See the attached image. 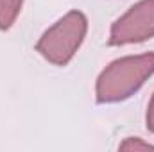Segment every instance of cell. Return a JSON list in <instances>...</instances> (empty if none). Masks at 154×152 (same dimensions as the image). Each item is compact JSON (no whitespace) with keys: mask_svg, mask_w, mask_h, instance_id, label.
Returning a JSON list of instances; mask_svg holds the SVG:
<instances>
[{"mask_svg":"<svg viewBox=\"0 0 154 152\" xmlns=\"http://www.w3.org/2000/svg\"><path fill=\"white\" fill-rule=\"evenodd\" d=\"M154 75V52L125 56L109 63L97 79L95 97L99 104H115L133 97Z\"/></svg>","mask_w":154,"mask_h":152,"instance_id":"cell-1","label":"cell"},{"mask_svg":"<svg viewBox=\"0 0 154 152\" xmlns=\"http://www.w3.org/2000/svg\"><path fill=\"white\" fill-rule=\"evenodd\" d=\"M88 20L81 11H70L52 27H48L36 43V50L52 65L65 66L72 61L86 38Z\"/></svg>","mask_w":154,"mask_h":152,"instance_id":"cell-2","label":"cell"},{"mask_svg":"<svg viewBox=\"0 0 154 152\" xmlns=\"http://www.w3.org/2000/svg\"><path fill=\"white\" fill-rule=\"evenodd\" d=\"M151 38H154V0L136 2L109 31V45L113 47L142 43Z\"/></svg>","mask_w":154,"mask_h":152,"instance_id":"cell-3","label":"cell"},{"mask_svg":"<svg viewBox=\"0 0 154 152\" xmlns=\"http://www.w3.org/2000/svg\"><path fill=\"white\" fill-rule=\"evenodd\" d=\"M23 0H0V31H7L16 22Z\"/></svg>","mask_w":154,"mask_h":152,"instance_id":"cell-4","label":"cell"},{"mask_svg":"<svg viewBox=\"0 0 154 152\" xmlns=\"http://www.w3.org/2000/svg\"><path fill=\"white\" fill-rule=\"evenodd\" d=\"M118 149L120 150H149V149H154V145L142 141L140 138H127L124 143H120Z\"/></svg>","mask_w":154,"mask_h":152,"instance_id":"cell-5","label":"cell"},{"mask_svg":"<svg viewBox=\"0 0 154 152\" xmlns=\"http://www.w3.org/2000/svg\"><path fill=\"white\" fill-rule=\"evenodd\" d=\"M145 125H147V129H149V131L154 134V93H152V97H151V102H149V106H147Z\"/></svg>","mask_w":154,"mask_h":152,"instance_id":"cell-6","label":"cell"}]
</instances>
